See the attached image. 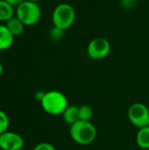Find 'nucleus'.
I'll use <instances>...</instances> for the list:
<instances>
[{
  "instance_id": "412c9836",
  "label": "nucleus",
  "mask_w": 149,
  "mask_h": 150,
  "mask_svg": "<svg viewBox=\"0 0 149 150\" xmlns=\"http://www.w3.org/2000/svg\"><path fill=\"white\" fill-rule=\"evenodd\" d=\"M29 1H32V2H35V3H38V2H40V0H29Z\"/></svg>"
},
{
  "instance_id": "f8f14e48",
  "label": "nucleus",
  "mask_w": 149,
  "mask_h": 150,
  "mask_svg": "<svg viewBox=\"0 0 149 150\" xmlns=\"http://www.w3.org/2000/svg\"><path fill=\"white\" fill-rule=\"evenodd\" d=\"M136 143L142 149H149L148 127H144L139 129L136 134Z\"/></svg>"
},
{
  "instance_id": "39448f33",
  "label": "nucleus",
  "mask_w": 149,
  "mask_h": 150,
  "mask_svg": "<svg viewBox=\"0 0 149 150\" xmlns=\"http://www.w3.org/2000/svg\"><path fill=\"white\" fill-rule=\"evenodd\" d=\"M129 121L139 129L148 126L149 120V109L142 103L137 102L133 104L127 111Z\"/></svg>"
},
{
  "instance_id": "9d476101",
  "label": "nucleus",
  "mask_w": 149,
  "mask_h": 150,
  "mask_svg": "<svg viewBox=\"0 0 149 150\" xmlns=\"http://www.w3.org/2000/svg\"><path fill=\"white\" fill-rule=\"evenodd\" d=\"M5 25L14 37L20 36L21 34H23L25 27V25L21 22V20H19L16 16L12 17L7 22H5Z\"/></svg>"
},
{
  "instance_id": "6ab92c4d",
  "label": "nucleus",
  "mask_w": 149,
  "mask_h": 150,
  "mask_svg": "<svg viewBox=\"0 0 149 150\" xmlns=\"http://www.w3.org/2000/svg\"><path fill=\"white\" fill-rule=\"evenodd\" d=\"M4 1H6L8 4H10L11 6H13L14 8H16V7H18L19 4H21L23 2H25V0H4Z\"/></svg>"
},
{
  "instance_id": "423d86ee",
  "label": "nucleus",
  "mask_w": 149,
  "mask_h": 150,
  "mask_svg": "<svg viewBox=\"0 0 149 150\" xmlns=\"http://www.w3.org/2000/svg\"><path fill=\"white\" fill-rule=\"evenodd\" d=\"M111 52V43L104 37L92 39L87 47V54L92 60H102L109 55Z\"/></svg>"
},
{
  "instance_id": "4468645a",
  "label": "nucleus",
  "mask_w": 149,
  "mask_h": 150,
  "mask_svg": "<svg viewBox=\"0 0 149 150\" xmlns=\"http://www.w3.org/2000/svg\"><path fill=\"white\" fill-rule=\"evenodd\" d=\"M10 126V120L6 112L0 110V135L7 132Z\"/></svg>"
},
{
  "instance_id": "7ed1b4c3",
  "label": "nucleus",
  "mask_w": 149,
  "mask_h": 150,
  "mask_svg": "<svg viewBox=\"0 0 149 150\" xmlns=\"http://www.w3.org/2000/svg\"><path fill=\"white\" fill-rule=\"evenodd\" d=\"M76 17V10L70 4L61 3L54 7L52 12L53 25L65 31L73 25Z\"/></svg>"
},
{
  "instance_id": "1a4fd4ad",
  "label": "nucleus",
  "mask_w": 149,
  "mask_h": 150,
  "mask_svg": "<svg viewBox=\"0 0 149 150\" xmlns=\"http://www.w3.org/2000/svg\"><path fill=\"white\" fill-rule=\"evenodd\" d=\"M64 121L68 125H73L79 120V106L77 105H68L63 113L61 114Z\"/></svg>"
},
{
  "instance_id": "f257e3e1",
  "label": "nucleus",
  "mask_w": 149,
  "mask_h": 150,
  "mask_svg": "<svg viewBox=\"0 0 149 150\" xmlns=\"http://www.w3.org/2000/svg\"><path fill=\"white\" fill-rule=\"evenodd\" d=\"M69 134L77 144L86 146L94 142L97 138V128L90 121L78 120L70 126Z\"/></svg>"
},
{
  "instance_id": "0eeeda50",
  "label": "nucleus",
  "mask_w": 149,
  "mask_h": 150,
  "mask_svg": "<svg viewBox=\"0 0 149 150\" xmlns=\"http://www.w3.org/2000/svg\"><path fill=\"white\" fill-rule=\"evenodd\" d=\"M24 145L25 141L23 137L15 132L7 131L0 135V149L21 150Z\"/></svg>"
},
{
  "instance_id": "a211bd4d",
  "label": "nucleus",
  "mask_w": 149,
  "mask_h": 150,
  "mask_svg": "<svg viewBox=\"0 0 149 150\" xmlns=\"http://www.w3.org/2000/svg\"><path fill=\"white\" fill-rule=\"evenodd\" d=\"M45 93H46V92H45V91H36L35 94H34V98L36 99V101H38V102L40 103V101L42 100V98H43Z\"/></svg>"
},
{
  "instance_id": "20e7f679",
  "label": "nucleus",
  "mask_w": 149,
  "mask_h": 150,
  "mask_svg": "<svg viewBox=\"0 0 149 150\" xmlns=\"http://www.w3.org/2000/svg\"><path fill=\"white\" fill-rule=\"evenodd\" d=\"M15 16L25 26L36 25L41 18V10L38 3L25 0L15 10Z\"/></svg>"
},
{
  "instance_id": "9b49d317",
  "label": "nucleus",
  "mask_w": 149,
  "mask_h": 150,
  "mask_svg": "<svg viewBox=\"0 0 149 150\" xmlns=\"http://www.w3.org/2000/svg\"><path fill=\"white\" fill-rule=\"evenodd\" d=\"M15 16L14 7L4 0H0V22H7Z\"/></svg>"
},
{
  "instance_id": "f3484780",
  "label": "nucleus",
  "mask_w": 149,
  "mask_h": 150,
  "mask_svg": "<svg viewBox=\"0 0 149 150\" xmlns=\"http://www.w3.org/2000/svg\"><path fill=\"white\" fill-rule=\"evenodd\" d=\"M138 0H120V4L124 9L130 10L136 6Z\"/></svg>"
},
{
  "instance_id": "dca6fc26",
  "label": "nucleus",
  "mask_w": 149,
  "mask_h": 150,
  "mask_svg": "<svg viewBox=\"0 0 149 150\" xmlns=\"http://www.w3.org/2000/svg\"><path fill=\"white\" fill-rule=\"evenodd\" d=\"M32 150H56L54 146L49 142H40L38 143Z\"/></svg>"
},
{
  "instance_id": "aec40b11",
  "label": "nucleus",
  "mask_w": 149,
  "mask_h": 150,
  "mask_svg": "<svg viewBox=\"0 0 149 150\" xmlns=\"http://www.w3.org/2000/svg\"><path fill=\"white\" fill-rule=\"evenodd\" d=\"M3 72H4V68H3V65H2V63L0 62V76H2Z\"/></svg>"
},
{
  "instance_id": "4be33fe9",
  "label": "nucleus",
  "mask_w": 149,
  "mask_h": 150,
  "mask_svg": "<svg viewBox=\"0 0 149 150\" xmlns=\"http://www.w3.org/2000/svg\"><path fill=\"white\" fill-rule=\"evenodd\" d=\"M147 127H149V120H148V126H147Z\"/></svg>"
},
{
  "instance_id": "ddd939ff",
  "label": "nucleus",
  "mask_w": 149,
  "mask_h": 150,
  "mask_svg": "<svg viewBox=\"0 0 149 150\" xmlns=\"http://www.w3.org/2000/svg\"><path fill=\"white\" fill-rule=\"evenodd\" d=\"M93 116V110L89 105L79 106V120L83 121H90Z\"/></svg>"
},
{
  "instance_id": "6e6552de",
  "label": "nucleus",
  "mask_w": 149,
  "mask_h": 150,
  "mask_svg": "<svg viewBox=\"0 0 149 150\" xmlns=\"http://www.w3.org/2000/svg\"><path fill=\"white\" fill-rule=\"evenodd\" d=\"M14 38L5 25H0V51L9 49L13 44Z\"/></svg>"
},
{
  "instance_id": "f03ea898",
  "label": "nucleus",
  "mask_w": 149,
  "mask_h": 150,
  "mask_svg": "<svg viewBox=\"0 0 149 150\" xmlns=\"http://www.w3.org/2000/svg\"><path fill=\"white\" fill-rule=\"evenodd\" d=\"M40 105L45 112L49 115H61L68 107V98L64 93L59 91H47L40 101Z\"/></svg>"
},
{
  "instance_id": "2eb2a0df",
  "label": "nucleus",
  "mask_w": 149,
  "mask_h": 150,
  "mask_svg": "<svg viewBox=\"0 0 149 150\" xmlns=\"http://www.w3.org/2000/svg\"><path fill=\"white\" fill-rule=\"evenodd\" d=\"M64 30L53 25V27L49 30V37L52 40L58 41L64 36Z\"/></svg>"
}]
</instances>
